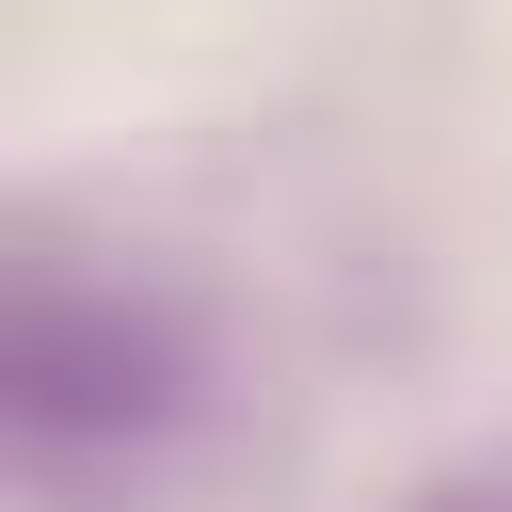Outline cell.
I'll return each instance as SVG.
<instances>
[{"label": "cell", "instance_id": "1", "mask_svg": "<svg viewBox=\"0 0 512 512\" xmlns=\"http://www.w3.org/2000/svg\"><path fill=\"white\" fill-rule=\"evenodd\" d=\"M0 416H16V464L32 480H80V464H144L208 416V352L160 288H80V272H32L16 320H0Z\"/></svg>", "mask_w": 512, "mask_h": 512}, {"label": "cell", "instance_id": "2", "mask_svg": "<svg viewBox=\"0 0 512 512\" xmlns=\"http://www.w3.org/2000/svg\"><path fill=\"white\" fill-rule=\"evenodd\" d=\"M448 512H512V496H448Z\"/></svg>", "mask_w": 512, "mask_h": 512}]
</instances>
